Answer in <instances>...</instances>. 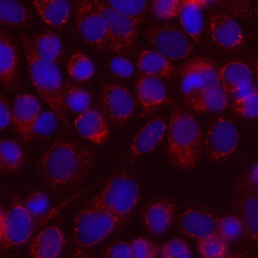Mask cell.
Here are the masks:
<instances>
[{
    "label": "cell",
    "instance_id": "6",
    "mask_svg": "<svg viewBox=\"0 0 258 258\" xmlns=\"http://www.w3.org/2000/svg\"><path fill=\"white\" fill-rule=\"evenodd\" d=\"M232 202L235 216L242 222L246 236L258 249V188L252 182L249 171L237 177Z\"/></svg>",
    "mask_w": 258,
    "mask_h": 258
},
{
    "label": "cell",
    "instance_id": "1",
    "mask_svg": "<svg viewBox=\"0 0 258 258\" xmlns=\"http://www.w3.org/2000/svg\"><path fill=\"white\" fill-rule=\"evenodd\" d=\"M96 161L94 152L67 139H56L40 154L38 172L53 191H66L82 182Z\"/></svg>",
    "mask_w": 258,
    "mask_h": 258
},
{
    "label": "cell",
    "instance_id": "23",
    "mask_svg": "<svg viewBox=\"0 0 258 258\" xmlns=\"http://www.w3.org/2000/svg\"><path fill=\"white\" fill-rule=\"evenodd\" d=\"M186 105L197 113L218 112L229 104V96L217 85L184 97Z\"/></svg>",
    "mask_w": 258,
    "mask_h": 258
},
{
    "label": "cell",
    "instance_id": "24",
    "mask_svg": "<svg viewBox=\"0 0 258 258\" xmlns=\"http://www.w3.org/2000/svg\"><path fill=\"white\" fill-rule=\"evenodd\" d=\"M63 236L56 226H47L42 229L32 240L29 254L36 258L56 257L62 248Z\"/></svg>",
    "mask_w": 258,
    "mask_h": 258
},
{
    "label": "cell",
    "instance_id": "17",
    "mask_svg": "<svg viewBox=\"0 0 258 258\" xmlns=\"http://www.w3.org/2000/svg\"><path fill=\"white\" fill-rule=\"evenodd\" d=\"M175 217V206L166 199H159L149 204L142 213L146 229L153 235L164 234L172 225Z\"/></svg>",
    "mask_w": 258,
    "mask_h": 258
},
{
    "label": "cell",
    "instance_id": "16",
    "mask_svg": "<svg viewBox=\"0 0 258 258\" xmlns=\"http://www.w3.org/2000/svg\"><path fill=\"white\" fill-rule=\"evenodd\" d=\"M217 222L218 218L213 214L197 208H189L180 215L178 227L187 237L200 240L217 233Z\"/></svg>",
    "mask_w": 258,
    "mask_h": 258
},
{
    "label": "cell",
    "instance_id": "15",
    "mask_svg": "<svg viewBox=\"0 0 258 258\" xmlns=\"http://www.w3.org/2000/svg\"><path fill=\"white\" fill-rule=\"evenodd\" d=\"M209 33L212 40L224 48L235 49L244 42L243 31L238 22L223 12L213 14L210 17Z\"/></svg>",
    "mask_w": 258,
    "mask_h": 258
},
{
    "label": "cell",
    "instance_id": "2",
    "mask_svg": "<svg viewBox=\"0 0 258 258\" xmlns=\"http://www.w3.org/2000/svg\"><path fill=\"white\" fill-rule=\"evenodd\" d=\"M167 130L169 162L181 170L194 169L202 153L203 136L199 123L190 113L179 106H173Z\"/></svg>",
    "mask_w": 258,
    "mask_h": 258
},
{
    "label": "cell",
    "instance_id": "35",
    "mask_svg": "<svg viewBox=\"0 0 258 258\" xmlns=\"http://www.w3.org/2000/svg\"><path fill=\"white\" fill-rule=\"evenodd\" d=\"M232 109L235 115L246 118L254 119L258 117V91L248 95L233 98Z\"/></svg>",
    "mask_w": 258,
    "mask_h": 258
},
{
    "label": "cell",
    "instance_id": "11",
    "mask_svg": "<svg viewBox=\"0 0 258 258\" xmlns=\"http://www.w3.org/2000/svg\"><path fill=\"white\" fill-rule=\"evenodd\" d=\"M99 106L104 116L116 128L124 126L134 112V100L131 93L118 84H107L103 87Z\"/></svg>",
    "mask_w": 258,
    "mask_h": 258
},
{
    "label": "cell",
    "instance_id": "44",
    "mask_svg": "<svg viewBox=\"0 0 258 258\" xmlns=\"http://www.w3.org/2000/svg\"><path fill=\"white\" fill-rule=\"evenodd\" d=\"M105 257L109 258H131L130 244L125 242H118L109 246L105 252Z\"/></svg>",
    "mask_w": 258,
    "mask_h": 258
},
{
    "label": "cell",
    "instance_id": "48",
    "mask_svg": "<svg viewBox=\"0 0 258 258\" xmlns=\"http://www.w3.org/2000/svg\"><path fill=\"white\" fill-rule=\"evenodd\" d=\"M256 76H257V78H258V61H257V63H256Z\"/></svg>",
    "mask_w": 258,
    "mask_h": 258
},
{
    "label": "cell",
    "instance_id": "38",
    "mask_svg": "<svg viewBox=\"0 0 258 258\" xmlns=\"http://www.w3.org/2000/svg\"><path fill=\"white\" fill-rule=\"evenodd\" d=\"M182 0H152L153 14L161 20H170L178 16Z\"/></svg>",
    "mask_w": 258,
    "mask_h": 258
},
{
    "label": "cell",
    "instance_id": "41",
    "mask_svg": "<svg viewBox=\"0 0 258 258\" xmlns=\"http://www.w3.org/2000/svg\"><path fill=\"white\" fill-rule=\"evenodd\" d=\"M161 256L165 258H188L192 256V253L184 240L175 238L162 247Z\"/></svg>",
    "mask_w": 258,
    "mask_h": 258
},
{
    "label": "cell",
    "instance_id": "14",
    "mask_svg": "<svg viewBox=\"0 0 258 258\" xmlns=\"http://www.w3.org/2000/svg\"><path fill=\"white\" fill-rule=\"evenodd\" d=\"M40 113V105L37 99L30 94L18 95L12 109V122L14 130L23 142H31L35 136L33 126Z\"/></svg>",
    "mask_w": 258,
    "mask_h": 258
},
{
    "label": "cell",
    "instance_id": "36",
    "mask_svg": "<svg viewBox=\"0 0 258 258\" xmlns=\"http://www.w3.org/2000/svg\"><path fill=\"white\" fill-rule=\"evenodd\" d=\"M203 5L215 4L231 14L246 19L253 18V8L251 0H202Z\"/></svg>",
    "mask_w": 258,
    "mask_h": 258
},
{
    "label": "cell",
    "instance_id": "45",
    "mask_svg": "<svg viewBox=\"0 0 258 258\" xmlns=\"http://www.w3.org/2000/svg\"><path fill=\"white\" fill-rule=\"evenodd\" d=\"M12 117L10 104L6 96L0 93V130L5 129Z\"/></svg>",
    "mask_w": 258,
    "mask_h": 258
},
{
    "label": "cell",
    "instance_id": "46",
    "mask_svg": "<svg viewBox=\"0 0 258 258\" xmlns=\"http://www.w3.org/2000/svg\"><path fill=\"white\" fill-rule=\"evenodd\" d=\"M5 229H6V215L0 208V243L3 242L5 237Z\"/></svg>",
    "mask_w": 258,
    "mask_h": 258
},
{
    "label": "cell",
    "instance_id": "18",
    "mask_svg": "<svg viewBox=\"0 0 258 258\" xmlns=\"http://www.w3.org/2000/svg\"><path fill=\"white\" fill-rule=\"evenodd\" d=\"M139 104L147 114H152L166 101V88L162 80L141 75L135 84Z\"/></svg>",
    "mask_w": 258,
    "mask_h": 258
},
{
    "label": "cell",
    "instance_id": "22",
    "mask_svg": "<svg viewBox=\"0 0 258 258\" xmlns=\"http://www.w3.org/2000/svg\"><path fill=\"white\" fill-rule=\"evenodd\" d=\"M166 131V124L160 117L150 120L133 137L130 145L132 156L146 154L154 150L162 141Z\"/></svg>",
    "mask_w": 258,
    "mask_h": 258
},
{
    "label": "cell",
    "instance_id": "19",
    "mask_svg": "<svg viewBox=\"0 0 258 258\" xmlns=\"http://www.w3.org/2000/svg\"><path fill=\"white\" fill-rule=\"evenodd\" d=\"M218 83L222 90L232 97L252 85V73L246 63L239 60L230 61L218 72Z\"/></svg>",
    "mask_w": 258,
    "mask_h": 258
},
{
    "label": "cell",
    "instance_id": "30",
    "mask_svg": "<svg viewBox=\"0 0 258 258\" xmlns=\"http://www.w3.org/2000/svg\"><path fill=\"white\" fill-rule=\"evenodd\" d=\"M25 161V153L16 142L2 140L0 142V170L12 172L19 169Z\"/></svg>",
    "mask_w": 258,
    "mask_h": 258
},
{
    "label": "cell",
    "instance_id": "27",
    "mask_svg": "<svg viewBox=\"0 0 258 258\" xmlns=\"http://www.w3.org/2000/svg\"><path fill=\"white\" fill-rule=\"evenodd\" d=\"M38 16L49 26L59 28L67 24L70 17L68 0H33Z\"/></svg>",
    "mask_w": 258,
    "mask_h": 258
},
{
    "label": "cell",
    "instance_id": "8",
    "mask_svg": "<svg viewBox=\"0 0 258 258\" xmlns=\"http://www.w3.org/2000/svg\"><path fill=\"white\" fill-rule=\"evenodd\" d=\"M75 11L77 28L83 39L93 46L108 49L107 25L95 0H76Z\"/></svg>",
    "mask_w": 258,
    "mask_h": 258
},
{
    "label": "cell",
    "instance_id": "37",
    "mask_svg": "<svg viewBox=\"0 0 258 258\" xmlns=\"http://www.w3.org/2000/svg\"><path fill=\"white\" fill-rule=\"evenodd\" d=\"M112 8L134 17L139 22L142 20L146 10L148 0H104Z\"/></svg>",
    "mask_w": 258,
    "mask_h": 258
},
{
    "label": "cell",
    "instance_id": "28",
    "mask_svg": "<svg viewBox=\"0 0 258 258\" xmlns=\"http://www.w3.org/2000/svg\"><path fill=\"white\" fill-rule=\"evenodd\" d=\"M32 43L42 59L52 63L58 61L62 52V45L59 37L54 32L42 30L35 35Z\"/></svg>",
    "mask_w": 258,
    "mask_h": 258
},
{
    "label": "cell",
    "instance_id": "31",
    "mask_svg": "<svg viewBox=\"0 0 258 258\" xmlns=\"http://www.w3.org/2000/svg\"><path fill=\"white\" fill-rule=\"evenodd\" d=\"M63 104L74 113H82L89 109L91 96L87 90L75 85H68L62 94Z\"/></svg>",
    "mask_w": 258,
    "mask_h": 258
},
{
    "label": "cell",
    "instance_id": "3",
    "mask_svg": "<svg viewBox=\"0 0 258 258\" xmlns=\"http://www.w3.org/2000/svg\"><path fill=\"white\" fill-rule=\"evenodd\" d=\"M22 44L31 82L41 99L50 107L57 118L70 128L67 108L62 100V83L54 63L42 59L36 52L30 38L22 33Z\"/></svg>",
    "mask_w": 258,
    "mask_h": 258
},
{
    "label": "cell",
    "instance_id": "25",
    "mask_svg": "<svg viewBox=\"0 0 258 258\" xmlns=\"http://www.w3.org/2000/svg\"><path fill=\"white\" fill-rule=\"evenodd\" d=\"M137 69L141 75L158 78L162 81L169 80L174 74V67L169 59L157 50L146 49L139 53Z\"/></svg>",
    "mask_w": 258,
    "mask_h": 258
},
{
    "label": "cell",
    "instance_id": "20",
    "mask_svg": "<svg viewBox=\"0 0 258 258\" xmlns=\"http://www.w3.org/2000/svg\"><path fill=\"white\" fill-rule=\"evenodd\" d=\"M19 55L12 38L0 30V83L14 89L18 83Z\"/></svg>",
    "mask_w": 258,
    "mask_h": 258
},
{
    "label": "cell",
    "instance_id": "42",
    "mask_svg": "<svg viewBox=\"0 0 258 258\" xmlns=\"http://www.w3.org/2000/svg\"><path fill=\"white\" fill-rule=\"evenodd\" d=\"M131 255L134 258H154L158 254V249L153 242L145 238H136L130 243Z\"/></svg>",
    "mask_w": 258,
    "mask_h": 258
},
{
    "label": "cell",
    "instance_id": "34",
    "mask_svg": "<svg viewBox=\"0 0 258 258\" xmlns=\"http://www.w3.org/2000/svg\"><path fill=\"white\" fill-rule=\"evenodd\" d=\"M217 233L228 243L241 238L244 234V227L240 219L236 216H224L218 218Z\"/></svg>",
    "mask_w": 258,
    "mask_h": 258
},
{
    "label": "cell",
    "instance_id": "12",
    "mask_svg": "<svg viewBox=\"0 0 258 258\" xmlns=\"http://www.w3.org/2000/svg\"><path fill=\"white\" fill-rule=\"evenodd\" d=\"M239 142V133L235 124L227 118L214 121L205 137L204 148L212 161H222L231 156Z\"/></svg>",
    "mask_w": 258,
    "mask_h": 258
},
{
    "label": "cell",
    "instance_id": "33",
    "mask_svg": "<svg viewBox=\"0 0 258 258\" xmlns=\"http://www.w3.org/2000/svg\"><path fill=\"white\" fill-rule=\"evenodd\" d=\"M95 72L92 60L81 52L73 53L68 61V73L69 75L78 82L89 81Z\"/></svg>",
    "mask_w": 258,
    "mask_h": 258
},
{
    "label": "cell",
    "instance_id": "29",
    "mask_svg": "<svg viewBox=\"0 0 258 258\" xmlns=\"http://www.w3.org/2000/svg\"><path fill=\"white\" fill-rule=\"evenodd\" d=\"M30 19L26 8L17 0H0V23L21 27L28 24Z\"/></svg>",
    "mask_w": 258,
    "mask_h": 258
},
{
    "label": "cell",
    "instance_id": "5",
    "mask_svg": "<svg viewBox=\"0 0 258 258\" xmlns=\"http://www.w3.org/2000/svg\"><path fill=\"white\" fill-rule=\"evenodd\" d=\"M140 197L136 179L128 172L119 171L107 179L103 188L92 200L124 223L139 203Z\"/></svg>",
    "mask_w": 258,
    "mask_h": 258
},
{
    "label": "cell",
    "instance_id": "32",
    "mask_svg": "<svg viewBox=\"0 0 258 258\" xmlns=\"http://www.w3.org/2000/svg\"><path fill=\"white\" fill-rule=\"evenodd\" d=\"M228 242L218 233L198 240V252L205 258H222L228 255Z\"/></svg>",
    "mask_w": 258,
    "mask_h": 258
},
{
    "label": "cell",
    "instance_id": "26",
    "mask_svg": "<svg viewBox=\"0 0 258 258\" xmlns=\"http://www.w3.org/2000/svg\"><path fill=\"white\" fill-rule=\"evenodd\" d=\"M202 0H182L178 18L183 31L196 42L201 41L204 28Z\"/></svg>",
    "mask_w": 258,
    "mask_h": 258
},
{
    "label": "cell",
    "instance_id": "43",
    "mask_svg": "<svg viewBox=\"0 0 258 258\" xmlns=\"http://www.w3.org/2000/svg\"><path fill=\"white\" fill-rule=\"evenodd\" d=\"M109 67L113 74H115L116 76L123 78V79L131 77L134 72L133 64L131 63V61L129 59H127L124 56L113 57L110 60Z\"/></svg>",
    "mask_w": 258,
    "mask_h": 258
},
{
    "label": "cell",
    "instance_id": "40",
    "mask_svg": "<svg viewBox=\"0 0 258 258\" xmlns=\"http://www.w3.org/2000/svg\"><path fill=\"white\" fill-rule=\"evenodd\" d=\"M57 125L56 115L50 111L40 112L37 116L34 126H33V134L35 137L37 136H48L50 135Z\"/></svg>",
    "mask_w": 258,
    "mask_h": 258
},
{
    "label": "cell",
    "instance_id": "9",
    "mask_svg": "<svg viewBox=\"0 0 258 258\" xmlns=\"http://www.w3.org/2000/svg\"><path fill=\"white\" fill-rule=\"evenodd\" d=\"M218 69L213 59L196 56L184 62L179 70V90L186 97L219 85Z\"/></svg>",
    "mask_w": 258,
    "mask_h": 258
},
{
    "label": "cell",
    "instance_id": "47",
    "mask_svg": "<svg viewBox=\"0 0 258 258\" xmlns=\"http://www.w3.org/2000/svg\"><path fill=\"white\" fill-rule=\"evenodd\" d=\"M249 175H250V178H251L252 182L258 188V161L252 166L251 170L249 171Z\"/></svg>",
    "mask_w": 258,
    "mask_h": 258
},
{
    "label": "cell",
    "instance_id": "21",
    "mask_svg": "<svg viewBox=\"0 0 258 258\" xmlns=\"http://www.w3.org/2000/svg\"><path fill=\"white\" fill-rule=\"evenodd\" d=\"M75 128L83 137L96 144H105L110 137L107 120L96 110L82 112L75 120Z\"/></svg>",
    "mask_w": 258,
    "mask_h": 258
},
{
    "label": "cell",
    "instance_id": "39",
    "mask_svg": "<svg viewBox=\"0 0 258 258\" xmlns=\"http://www.w3.org/2000/svg\"><path fill=\"white\" fill-rule=\"evenodd\" d=\"M23 205L31 216L37 218L48 210L49 200L44 194L34 190L25 198Z\"/></svg>",
    "mask_w": 258,
    "mask_h": 258
},
{
    "label": "cell",
    "instance_id": "7",
    "mask_svg": "<svg viewBox=\"0 0 258 258\" xmlns=\"http://www.w3.org/2000/svg\"><path fill=\"white\" fill-rule=\"evenodd\" d=\"M101 11L108 29V49L117 53H128L133 50L137 40V26L139 21L117 11L104 0H95Z\"/></svg>",
    "mask_w": 258,
    "mask_h": 258
},
{
    "label": "cell",
    "instance_id": "10",
    "mask_svg": "<svg viewBox=\"0 0 258 258\" xmlns=\"http://www.w3.org/2000/svg\"><path fill=\"white\" fill-rule=\"evenodd\" d=\"M145 38L155 50L169 60L185 58L192 51V46L181 30L170 25L148 27L143 30Z\"/></svg>",
    "mask_w": 258,
    "mask_h": 258
},
{
    "label": "cell",
    "instance_id": "4",
    "mask_svg": "<svg viewBox=\"0 0 258 258\" xmlns=\"http://www.w3.org/2000/svg\"><path fill=\"white\" fill-rule=\"evenodd\" d=\"M123 223L111 212L98 206L93 200L79 210L74 224V242L78 251H85L112 234Z\"/></svg>",
    "mask_w": 258,
    "mask_h": 258
},
{
    "label": "cell",
    "instance_id": "49",
    "mask_svg": "<svg viewBox=\"0 0 258 258\" xmlns=\"http://www.w3.org/2000/svg\"><path fill=\"white\" fill-rule=\"evenodd\" d=\"M256 1H257V3H258V0H256Z\"/></svg>",
    "mask_w": 258,
    "mask_h": 258
},
{
    "label": "cell",
    "instance_id": "13",
    "mask_svg": "<svg viewBox=\"0 0 258 258\" xmlns=\"http://www.w3.org/2000/svg\"><path fill=\"white\" fill-rule=\"evenodd\" d=\"M39 222L25 209L18 196L12 200L6 214V229L3 244L5 248L17 247L26 242L38 227Z\"/></svg>",
    "mask_w": 258,
    "mask_h": 258
}]
</instances>
